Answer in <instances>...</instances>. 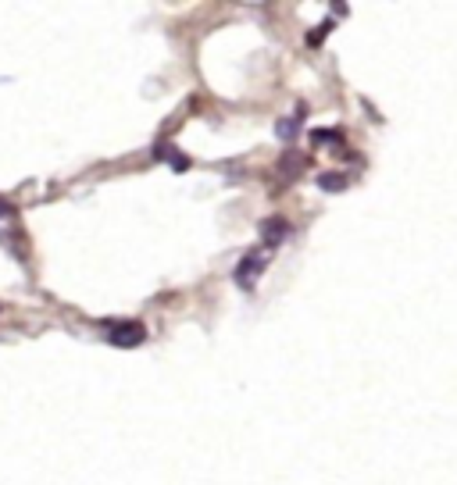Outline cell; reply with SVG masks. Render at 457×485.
Wrapping results in <instances>:
<instances>
[{"instance_id": "obj_5", "label": "cell", "mask_w": 457, "mask_h": 485, "mask_svg": "<svg viewBox=\"0 0 457 485\" xmlns=\"http://www.w3.org/2000/svg\"><path fill=\"white\" fill-rule=\"evenodd\" d=\"M154 157H161V161H172V168H175V171H186V168H189V157L175 154L168 143H157V146H154Z\"/></svg>"}, {"instance_id": "obj_9", "label": "cell", "mask_w": 457, "mask_h": 485, "mask_svg": "<svg viewBox=\"0 0 457 485\" xmlns=\"http://www.w3.org/2000/svg\"><path fill=\"white\" fill-rule=\"evenodd\" d=\"M0 218H15V207L8 200H0Z\"/></svg>"}, {"instance_id": "obj_1", "label": "cell", "mask_w": 457, "mask_h": 485, "mask_svg": "<svg viewBox=\"0 0 457 485\" xmlns=\"http://www.w3.org/2000/svg\"><path fill=\"white\" fill-rule=\"evenodd\" d=\"M104 332H107V343L118 350H136L147 343V329L140 321H104Z\"/></svg>"}, {"instance_id": "obj_7", "label": "cell", "mask_w": 457, "mask_h": 485, "mask_svg": "<svg viewBox=\"0 0 457 485\" xmlns=\"http://www.w3.org/2000/svg\"><path fill=\"white\" fill-rule=\"evenodd\" d=\"M300 164H304V157H300L297 150H286L283 161H279V175H283V178H293V175L300 171Z\"/></svg>"}, {"instance_id": "obj_4", "label": "cell", "mask_w": 457, "mask_h": 485, "mask_svg": "<svg viewBox=\"0 0 457 485\" xmlns=\"http://www.w3.org/2000/svg\"><path fill=\"white\" fill-rule=\"evenodd\" d=\"M304 118H308V107H304V104H300V107H297V111H293V118H283V122H279V125H275V129H279V136H283V139H286V143H290V139H293V136H297V129H300V122H304Z\"/></svg>"}, {"instance_id": "obj_2", "label": "cell", "mask_w": 457, "mask_h": 485, "mask_svg": "<svg viewBox=\"0 0 457 485\" xmlns=\"http://www.w3.org/2000/svg\"><path fill=\"white\" fill-rule=\"evenodd\" d=\"M268 250H247L243 257H240V265H236V286H243V289H254V282L261 279V272L268 268Z\"/></svg>"}, {"instance_id": "obj_3", "label": "cell", "mask_w": 457, "mask_h": 485, "mask_svg": "<svg viewBox=\"0 0 457 485\" xmlns=\"http://www.w3.org/2000/svg\"><path fill=\"white\" fill-rule=\"evenodd\" d=\"M290 232H293V225L286 221V218H265L261 221V242H265V247H279V242L283 239H290Z\"/></svg>"}, {"instance_id": "obj_6", "label": "cell", "mask_w": 457, "mask_h": 485, "mask_svg": "<svg viewBox=\"0 0 457 485\" xmlns=\"http://www.w3.org/2000/svg\"><path fill=\"white\" fill-rule=\"evenodd\" d=\"M347 186H350V178L340 175V171H322V175H318V189H325V193H340V189H347Z\"/></svg>"}, {"instance_id": "obj_8", "label": "cell", "mask_w": 457, "mask_h": 485, "mask_svg": "<svg viewBox=\"0 0 457 485\" xmlns=\"http://www.w3.org/2000/svg\"><path fill=\"white\" fill-rule=\"evenodd\" d=\"M340 139H343L340 129H315V132H311V143H315V146H329V143L336 146Z\"/></svg>"}]
</instances>
